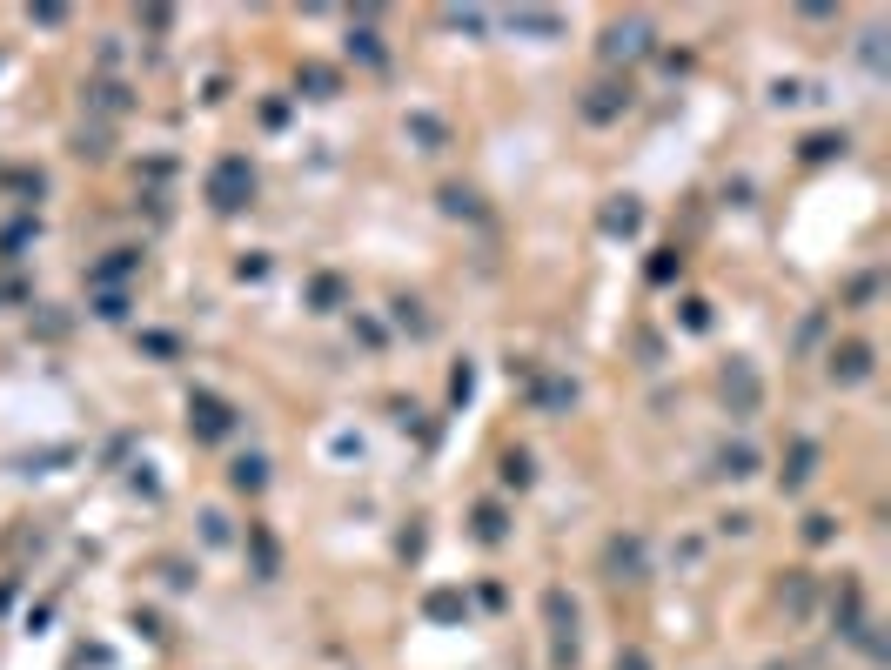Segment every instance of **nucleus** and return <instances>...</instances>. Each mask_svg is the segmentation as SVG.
I'll return each instance as SVG.
<instances>
[{"mask_svg": "<svg viewBox=\"0 0 891 670\" xmlns=\"http://www.w3.org/2000/svg\"><path fill=\"white\" fill-rule=\"evenodd\" d=\"M248 195H255V168H248L242 155H222L215 168H208V201H215L222 215L248 208Z\"/></svg>", "mask_w": 891, "mask_h": 670, "instance_id": "nucleus-1", "label": "nucleus"}, {"mask_svg": "<svg viewBox=\"0 0 891 670\" xmlns=\"http://www.w3.org/2000/svg\"><path fill=\"white\" fill-rule=\"evenodd\" d=\"M603 577L610 583H644L650 577L644 536H610V543H603Z\"/></svg>", "mask_w": 891, "mask_h": 670, "instance_id": "nucleus-2", "label": "nucleus"}, {"mask_svg": "<svg viewBox=\"0 0 891 670\" xmlns=\"http://www.w3.org/2000/svg\"><path fill=\"white\" fill-rule=\"evenodd\" d=\"M717 389H724V409H731L737 423H744V416H758V402H764V382H758V369H751V362H731Z\"/></svg>", "mask_w": 891, "mask_h": 670, "instance_id": "nucleus-3", "label": "nucleus"}, {"mask_svg": "<svg viewBox=\"0 0 891 670\" xmlns=\"http://www.w3.org/2000/svg\"><path fill=\"white\" fill-rule=\"evenodd\" d=\"M543 617H550V637H557V664H577V603L563 590H543Z\"/></svg>", "mask_w": 891, "mask_h": 670, "instance_id": "nucleus-4", "label": "nucleus"}, {"mask_svg": "<svg viewBox=\"0 0 891 670\" xmlns=\"http://www.w3.org/2000/svg\"><path fill=\"white\" fill-rule=\"evenodd\" d=\"M650 54V21H610V34H603V61H644Z\"/></svg>", "mask_w": 891, "mask_h": 670, "instance_id": "nucleus-5", "label": "nucleus"}, {"mask_svg": "<svg viewBox=\"0 0 891 670\" xmlns=\"http://www.w3.org/2000/svg\"><path fill=\"white\" fill-rule=\"evenodd\" d=\"M188 423H195L201 443H222L228 429H235V409H228L222 396H195V402H188Z\"/></svg>", "mask_w": 891, "mask_h": 670, "instance_id": "nucleus-6", "label": "nucleus"}, {"mask_svg": "<svg viewBox=\"0 0 891 670\" xmlns=\"http://www.w3.org/2000/svg\"><path fill=\"white\" fill-rule=\"evenodd\" d=\"M630 108V81H597V88H590V101H583V121H617V114Z\"/></svg>", "mask_w": 891, "mask_h": 670, "instance_id": "nucleus-7", "label": "nucleus"}, {"mask_svg": "<svg viewBox=\"0 0 891 670\" xmlns=\"http://www.w3.org/2000/svg\"><path fill=\"white\" fill-rule=\"evenodd\" d=\"M88 114H94V128L121 121V114H128V88H121V81H94L88 88Z\"/></svg>", "mask_w": 891, "mask_h": 670, "instance_id": "nucleus-8", "label": "nucleus"}, {"mask_svg": "<svg viewBox=\"0 0 891 670\" xmlns=\"http://www.w3.org/2000/svg\"><path fill=\"white\" fill-rule=\"evenodd\" d=\"M865 376H871V349H865V342L831 349V382H845V389H851V382H865Z\"/></svg>", "mask_w": 891, "mask_h": 670, "instance_id": "nucleus-9", "label": "nucleus"}, {"mask_svg": "<svg viewBox=\"0 0 891 670\" xmlns=\"http://www.w3.org/2000/svg\"><path fill=\"white\" fill-rule=\"evenodd\" d=\"M711 469H717V476H731V483H744V476H758V449H751V443H724L711 456Z\"/></svg>", "mask_w": 891, "mask_h": 670, "instance_id": "nucleus-10", "label": "nucleus"}, {"mask_svg": "<svg viewBox=\"0 0 891 670\" xmlns=\"http://www.w3.org/2000/svg\"><path fill=\"white\" fill-rule=\"evenodd\" d=\"M530 396H536V409H550V416H557V409H570V402H577V382H570V376H536Z\"/></svg>", "mask_w": 891, "mask_h": 670, "instance_id": "nucleus-11", "label": "nucleus"}, {"mask_svg": "<svg viewBox=\"0 0 891 670\" xmlns=\"http://www.w3.org/2000/svg\"><path fill=\"white\" fill-rule=\"evenodd\" d=\"M818 469V443H791V463H784V490H804Z\"/></svg>", "mask_w": 891, "mask_h": 670, "instance_id": "nucleus-12", "label": "nucleus"}, {"mask_svg": "<svg viewBox=\"0 0 891 670\" xmlns=\"http://www.w3.org/2000/svg\"><path fill=\"white\" fill-rule=\"evenodd\" d=\"M778 597H784V610H791V617H804V610H811V570H784Z\"/></svg>", "mask_w": 891, "mask_h": 670, "instance_id": "nucleus-13", "label": "nucleus"}, {"mask_svg": "<svg viewBox=\"0 0 891 670\" xmlns=\"http://www.w3.org/2000/svg\"><path fill=\"white\" fill-rule=\"evenodd\" d=\"M510 27H516V34H563V21H557V14H536V7H516V14H510Z\"/></svg>", "mask_w": 891, "mask_h": 670, "instance_id": "nucleus-14", "label": "nucleus"}, {"mask_svg": "<svg viewBox=\"0 0 891 670\" xmlns=\"http://www.w3.org/2000/svg\"><path fill=\"white\" fill-rule=\"evenodd\" d=\"M128 275H134V248H114L108 262L94 268V282H128Z\"/></svg>", "mask_w": 891, "mask_h": 670, "instance_id": "nucleus-15", "label": "nucleus"}, {"mask_svg": "<svg viewBox=\"0 0 891 670\" xmlns=\"http://www.w3.org/2000/svg\"><path fill=\"white\" fill-rule=\"evenodd\" d=\"M228 476H235V490H262V483H268V463H262V456H242Z\"/></svg>", "mask_w": 891, "mask_h": 670, "instance_id": "nucleus-16", "label": "nucleus"}, {"mask_svg": "<svg viewBox=\"0 0 891 670\" xmlns=\"http://www.w3.org/2000/svg\"><path fill=\"white\" fill-rule=\"evenodd\" d=\"M349 54H362L369 67H382V61H389V54H382V41L369 34V27H356V34H349Z\"/></svg>", "mask_w": 891, "mask_h": 670, "instance_id": "nucleus-17", "label": "nucleus"}, {"mask_svg": "<svg viewBox=\"0 0 891 670\" xmlns=\"http://www.w3.org/2000/svg\"><path fill=\"white\" fill-rule=\"evenodd\" d=\"M603 228H610V235H630V228H637V201H617V208H603Z\"/></svg>", "mask_w": 891, "mask_h": 670, "instance_id": "nucleus-18", "label": "nucleus"}, {"mask_svg": "<svg viewBox=\"0 0 891 670\" xmlns=\"http://www.w3.org/2000/svg\"><path fill=\"white\" fill-rule=\"evenodd\" d=\"M309 295H315V309H335V302H342V275H315Z\"/></svg>", "mask_w": 891, "mask_h": 670, "instance_id": "nucleus-19", "label": "nucleus"}, {"mask_svg": "<svg viewBox=\"0 0 891 670\" xmlns=\"http://www.w3.org/2000/svg\"><path fill=\"white\" fill-rule=\"evenodd\" d=\"M302 88H309L315 101H329V94H335V74H329V67H315V61H309V67H302Z\"/></svg>", "mask_w": 891, "mask_h": 670, "instance_id": "nucleus-20", "label": "nucleus"}, {"mask_svg": "<svg viewBox=\"0 0 891 670\" xmlns=\"http://www.w3.org/2000/svg\"><path fill=\"white\" fill-rule=\"evenodd\" d=\"M476 536H483V543H503V510H496V503L476 510Z\"/></svg>", "mask_w": 891, "mask_h": 670, "instance_id": "nucleus-21", "label": "nucleus"}, {"mask_svg": "<svg viewBox=\"0 0 891 670\" xmlns=\"http://www.w3.org/2000/svg\"><path fill=\"white\" fill-rule=\"evenodd\" d=\"M443 208L449 215H483V201L469 195V188H443Z\"/></svg>", "mask_w": 891, "mask_h": 670, "instance_id": "nucleus-22", "label": "nucleus"}, {"mask_svg": "<svg viewBox=\"0 0 891 670\" xmlns=\"http://www.w3.org/2000/svg\"><path fill=\"white\" fill-rule=\"evenodd\" d=\"M396 322H402V329H416V335H429V315H423V302H396Z\"/></svg>", "mask_w": 891, "mask_h": 670, "instance_id": "nucleus-23", "label": "nucleus"}, {"mask_svg": "<svg viewBox=\"0 0 891 670\" xmlns=\"http://www.w3.org/2000/svg\"><path fill=\"white\" fill-rule=\"evenodd\" d=\"M503 483H516V490L530 483V456H523V449H516V456H503Z\"/></svg>", "mask_w": 891, "mask_h": 670, "instance_id": "nucleus-24", "label": "nucleus"}, {"mask_svg": "<svg viewBox=\"0 0 891 670\" xmlns=\"http://www.w3.org/2000/svg\"><path fill=\"white\" fill-rule=\"evenodd\" d=\"M409 134H416V141H423V148H443V128H436V121H429V114H416V121H409Z\"/></svg>", "mask_w": 891, "mask_h": 670, "instance_id": "nucleus-25", "label": "nucleus"}, {"mask_svg": "<svg viewBox=\"0 0 891 670\" xmlns=\"http://www.w3.org/2000/svg\"><path fill=\"white\" fill-rule=\"evenodd\" d=\"M831 148H845V134H811V141H804V155H811V161H825Z\"/></svg>", "mask_w": 891, "mask_h": 670, "instance_id": "nucleus-26", "label": "nucleus"}, {"mask_svg": "<svg viewBox=\"0 0 891 670\" xmlns=\"http://www.w3.org/2000/svg\"><path fill=\"white\" fill-rule=\"evenodd\" d=\"M456 610H463V597H449V590H436V597H429V617H456Z\"/></svg>", "mask_w": 891, "mask_h": 670, "instance_id": "nucleus-27", "label": "nucleus"}, {"mask_svg": "<svg viewBox=\"0 0 891 670\" xmlns=\"http://www.w3.org/2000/svg\"><path fill=\"white\" fill-rule=\"evenodd\" d=\"M684 322L691 329H711V302H684Z\"/></svg>", "mask_w": 891, "mask_h": 670, "instance_id": "nucleus-28", "label": "nucleus"}, {"mask_svg": "<svg viewBox=\"0 0 891 670\" xmlns=\"http://www.w3.org/2000/svg\"><path fill=\"white\" fill-rule=\"evenodd\" d=\"M804 536L811 543H831V516H804Z\"/></svg>", "mask_w": 891, "mask_h": 670, "instance_id": "nucleus-29", "label": "nucleus"}, {"mask_svg": "<svg viewBox=\"0 0 891 670\" xmlns=\"http://www.w3.org/2000/svg\"><path fill=\"white\" fill-rule=\"evenodd\" d=\"M617 670H650V657L644 650H617Z\"/></svg>", "mask_w": 891, "mask_h": 670, "instance_id": "nucleus-30", "label": "nucleus"}]
</instances>
